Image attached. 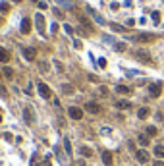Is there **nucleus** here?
<instances>
[{
    "mask_svg": "<svg viewBox=\"0 0 164 166\" xmlns=\"http://www.w3.org/2000/svg\"><path fill=\"white\" fill-rule=\"evenodd\" d=\"M154 166H164V162H162V160H157V162H154Z\"/></svg>",
    "mask_w": 164,
    "mask_h": 166,
    "instance_id": "40",
    "label": "nucleus"
},
{
    "mask_svg": "<svg viewBox=\"0 0 164 166\" xmlns=\"http://www.w3.org/2000/svg\"><path fill=\"white\" fill-rule=\"evenodd\" d=\"M0 23H2V18H0Z\"/></svg>",
    "mask_w": 164,
    "mask_h": 166,
    "instance_id": "43",
    "label": "nucleus"
},
{
    "mask_svg": "<svg viewBox=\"0 0 164 166\" xmlns=\"http://www.w3.org/2000/svg\"><path fill=\"white\" fill-rule=\"evenodd\" d=\"M101 133H102V135H108V133H112V129H110V128H102Z\"/></svg>",
    "mask_w": 164,
    "mask_h": 166,
    "instance_id": "34",
    "label": "nucleus"
},
{
    "mask_svg": "<svg viewBox=\"0 0 164 166\" xmlns=\"http://www.w3.org/2000/svg\"><path fill=\"white\" fill-rule=\"evenodd\" d=\"M99 66H101V68H106V60H104V58H99Z\"/></svg>",
    "mask_w": 164,
    "mask_h": 166,
    "instance_id": "32",
    "label": "nucleus"
},
{
    "mask_svg": "<svg viewBox=\"0 0 164 166\" xmlns=\"http://www.w3.org/2000/svg\"><path fill=\"white\" fill-rule=\"evenodd\" d=\"M12 2H21V0H12Z\"/></svg>",
    "mask_w": 164,
    "mask_h": 166,
    "instance_id": "41",
    "label": "nucleus"
},
{
    "mask_svg": "<svg viewBox=\"0 0 164 166\" xmlns=\"http://www.w3.org/2000/svg\"><path fill=\"white\" fill-rule=\"evenodd\" d=\"M116 93H122V95H127V93H129V87H126V85H118V87H116Z\"/></svg>",
    "mask_w": 164,
    "mask_h": 166,
    "instance_id": "20",
    "label": "nucleus"
},
{
    "mask_svg": "<svg viewBox=\"0 0 164 166\" xmlns=\"http://www.w3.org/2000/svg\"><path fill=\"white\" fill-rule=\"evenodd\" d=\"M31 2H39V0H31Z\"/></svg>",
    "mask_w": 164,
    "mask_h": 166,
    "instance_id": "42",
    "label": "nucleus"
},
{
    "mask_svg": "<svg viewBox=\"0 0 164 166\" xmlns=\"http://www.w3.org/2000/svg\"><path fill=\"white\" fill-rule=\"evenodd\" d=\"M154 156H157V160L164 159V147L162 145H157V147H154Z\"/></svg>",
    "mask_w": 164,
    "mask_h": 166,
    "instance_id": "14",
    "label": "nucleus"
},
{
    "mask_svg": "<svg viewBox=\"0 0 164 166\" xmlns=\"http://www.w3.org/2000/svg\"><path fill=\"white\" fill-rule=\"evenodd\" d=\"M19 29H21V33H23V35H27V33L31 31V21H29L27 18H23V19H21V25H19Z\"/></svg>",
    "mask_w": 164,
    "mask_h": 166,
    "instance_id": "11",
    "label": "nucleus"
},
{
    "mask_svg": "<svg viewBox=\"0 0 164 166\" xmlns=\"http://www.w3.org/2000/svg\"><path fill=\"white\" fill-rule=\"evenodd\" d=\"M99 93H101V95H108V89L106 87H99Z\"/></svg>",
    "mask_w": 164,
    "mask_h": 166,
    "instance_id": "33",
    "label": "nucleus"
},
{
    "mask_svg": "<svg viewBox=\"0 0 164 166\" xmlns=\"http://www.w3.org/2000/svg\"><path fill=\"white\" fill-rule=\"evenodd\" d=\"M151 18H152V21H154V23H158V21H160V12H152Z\"/></svg>",
    "mask_w": 164,
    "mask_h": 166,
    "instance_id": "28",
    "label": "nucleus"
},
{
    "mask_svg": "<svg viewBox=\"0 0 164 166\" xmlns=\"http://www.w3.org/2000/svg\"><path fill=\"white\" fill-rule=\"evenodd\" d=\"M81 154L85 159H89V156H93V149L91 147H81Z\"/></svg>",
    "mask_w": 164,
    "mask_h": 166,
    "instance_id": "19",
    "label": "nucleus"
},
{
    "mask_svg": "<svg viewBox=\"0 0 164 166\" xmlns=\"http://www.w3.org/2000/svg\"><path fill=\"white\" fill-rule=\"evenodd\" d=\"M149 93H151V97H160V93H162V83L160 81L151 83V85H149Z\"/></svg>",
    "mask_w": 164,
    "mask_h": 166,
    "instance_id": "5",
    "label": "nucleus"
},
{
    "mask_svg": "<svg viewBox=\"0 0 164 166\" xmlns=\"http://www.w3.org/2000/svg\"><path fill=\"white\" fill-rule=\"evenodd\" d=\"M68 114L71 120H81L83 118V110L81 108H77V106H69L68 108Z\"/></svg>",
    "mask_w": 164,
    "mask_h": 166,
    "instance_id": "4",
    "label": "nucleus"
},
{
    "mask_svg": "<svg viewBox=\"0 0 164 166\" xmlns=\"http://www.w3.org/2000/svg\"><path fill=\"white\" fill-rule=\"evenodd\" d=\"M133 41H135V43H151V41H154V35L141 33V35H135V37H133Z\"/></svg>",
    "mask_w": 164,
    "mask_h": 166,
    "instance_id": "6",
    "label": "nucleus"
},
{
    "mask_svg": "<svg viewBox=\"0 0 164 166\" xmlns=\"http://www.w3.org/2000/svg\"><path fill=\"white\" fill-rule=\"evenodd\" d=\"M77 18H79V21H81V23H83V25H85V27H87V29H89V31H91V29H93V27H91V23H89V19H87V18H83V16H77Z\"/></svg>",
    "mask_w": 164,
    "mask_h": 166,
    "instance_id": "21",
    "label": "nucleus"
},
{
    "mask_svg": "<svg viewBox=\"0 0 164 166\" xmlns=\"http://www.w3.org/2000/svg\"><path fill=\"white\" fill-rule=\"evenodd\" d=\"M135 58H137V60H141L143 64H151V62H152V58H151V54H149V50H145V48H139V50L135 52Z\"/></svg>",
    "mask_w": 164,
    "mask_h": 166,
    "instance_id": "1",
    "label": "nucleus"
},
{
    "mask_svg": "<svg viewBox=\"0 0 164 166\" xmlns=\"http://www.w3.org/2000/svg\"><path fill=\"white\" fill-rule=\"evenodd\" d=\"M4 73H6L8 77H12V70H10V68H4Z\"/></svg>",
    "mask_w": 164,
    "mask_h": 166,
    "instance_id": "36",
    "label": "nucleus"
},
{
    "mask_svg": "<svg viewBox=\"0 0 164 166\" xmlns=\"http://www.w3.org/2000/svg\"><path fill=\"white\" fill-rule=\"evenodd\" d=\"M39 8H41V10H46L48 6H46V2H39Z\"/></svg>",
    "mask_w": 164,
    "mask_h": 166,
    "instance_id": "35",
    "label": "nucleus"
},
{
    "mask_svg": "<svg viewBox=\"0 0 164 166\" xmlns=\"http://www.w3.org/2000/svg\"><path fill=\"white\" fill-rule=\"evenodd\" d=\"M135 159H137V162H141V164H147V162H149V153H147L145 149H141V151L135 153Z\"/></svg>",
    "mask_w": 164,
    "mask_h": 166,
    "instance_id": "8",
    "label": "nucleus"
},
{
    "mask_svg": "<svg viewBox=\"0 0 164 166\" xmlns=\"http://www.w3.org/2000/svg\"><path fill=\"white\" fill-rule=\"evenodd\" d=\"M64 149H66L68 154H71V143H69V139H64Z\"/></svg>",
    "mask_w": 164,
    "mask_h": 166,
    "instance_id": "25",
    "label": "nucleus"
},
{
    "mask_svg": "<svg viewBox=\"0 0 164 166\" xmlns=\"http://www.w3.org/2000/svg\"><path fill=\"white\" fill-rule=\"evenodd\" d=\"M29 166H39V156H37V154H33V156H31V162H29Z\"/></svg>",
    "mask_w": 164,
    "mask_h": 166,
    "instance_id": "29",
    "label": "nucleus"
},
{
    "mask_svg": "<svg viewBox=\"0 0 164 166\" xmlns=\"http://www.w3.org/2000/svg\"><path fill=\"white\" fill-rule=\"evenodd\" d=\"M101 159H102V162H104V164H106V166H112V154L108 153V151H102Z\"/></svg>",
    "mask_w": 164,
    "mask_h": 166,
    "instance_id": "13",
    "label": "nucleus"
},
{
    "mask_svg": "<svg viewBox=\"0 0 164 166\" xmlns=\"http://www.w3.org/2000/svg\"><path fill=\"white\" fill-rule=\"evenodd\" d=\"M62 91H64V93H66V95H71V93H73V87L66 83V85H62Z\"/></svg>",
    "mask_w": 164,
    "mask_h": 166,
    "instance_id": "23",
    "label": "nucleus"
},
{
    "mask_svg": "<svg viewBox=\"0 0 164 166\" xmlns=\"http://www.w3.org/2000/svg\"><path fill=\"white\" fill-rule=\"evenodd\" d=\"M35 23H37L39 33H41V35L44 37V31H46V19H44L43 14H37V16H35Z\"/></svg>",
    "mask_w": 164,
    "mask_h": 166,
    "instance_id": "2",
    "label": "nucleus"
},
{
    "mask_svg": "<svg viewBox=\"0 0 164 166\" xmlns=\"http://www.w3.org/2000/svg\"><path fill=\"white\" fill-rule=\"evenodd\" d=\"M64 31L68 33V35H73V27H71V25H68V23H66V25H64Z\"/></svg>",
    "mask_w": 164,
    "mask_h": 166,
    "instance_id": "30",
    "label": "nucleus"
},
{
    "mask_svg": "<svg viewBox=\"0 0 164 166\" xmlns=\"http://www.w3.org/2000/svg\"><path fill=\"white\" fill-rule=\"evenodd\" d=\"M6 95H8L6 87H4V85H0V97H6Z\"/></svg>",
    "mask_w": 164,
    "mask_h": 166,
    "instance_id": "31",
    "label": "nucleus"
},
{
    "mask_svg": "<svg viewBox=\"0 0 164 166\" xmlns=\"http://www.w3.org/2000/svg\"><path fill=\"white\" fill-rule=\"evenodd\" d=\"M23 118L27 120V124H35V114H33L31 106H25V108H23Z\"/></svg>",
    "mask_w": 164,
    "mask_h": 166,
    "instance_id": "10",
    "label": "nucleus"
},
{
    "mask_svg": "<svg viewBox=\"0 0 164 166\" xmlns=\"http://www.w3.org/2000/svg\"><path fill=\"white\" fill-rule=\"evenodd\" d=\"M0 12H2V14L10 12V4H8V2H0Z\"/></svg>",
    "mask_w": 164,
    "mask_h": 166,
    "instance_id": "22",
    "label": "nucleus"
},
{
    "mask_svg": "<svg viewBox=\"0 0 164 166\" xmlns=\"http://www.w3.org/2000/svg\"><path fill=\"white\" fill-rule=\"evenodd\" d=\"M23 58H25V60H29V62H33V60L37 58V50H35L33 46H27V48H23Z\"/></svg>",
    "mask_w": 164,
    "mask_h": 166,
    "instance_id": "7",
    "label": "nucleus"
},
{
    "mask_svg": "<svg viewBox=\"0 0 164 166\" xmlns=\"http://www.w3.org/2000/svg\"><path fill=\"white\" fill-rule=\"evenodd\" d=\"M116 106H118V108L127 110V108H131V102H127V101H118V102H116Z\"/></svg>",
    "mask_w": 164,
    "mask_h": 166,
    "instance_id": "18",
    "label": "nucleus"
},
{
    "mask_svg": "<svg viewBox=\"0 0 164 166\" xmlns=\"http://www.w3.org/2000/svg\"><path fill=\"white\" fill-rule=\"evenodd\" d=\"M4 139H6V141H12V133H4Z\"/></svg>",
    "mask_w": 164,
    "mask_h": 166,
    "instance_id": "38",
    "label": "nucleus"
},
{
    "mask_svg": "<svg viewBox=\"0 0 164 166\" xmlns=\"http://www.w3.org/2000/svg\"><path fill=\"white\" fill-rule=\"evenodd\" d=\"M137 141L141 143V145H143V147H147V145H149V141H151V139H149V135H147V133H141V135L137 137Z\"/></svg>",
    "mask_w": 164,
    "mask_h": 166,
    "instance_id": "16",
    "label": "nucleus"
},
{
    "mask_svg": "<svg viewBox=\"0 0 164 166\" xmlns=\"http://www.w3.org/2000/svg\"><path fill=\"white\" fill-rule=\"evenodd\" d=\"M85 110H87V112H91V114H99V112H101V104H99V102H87V104H85Z\"/></svg>",
    "mask_w": 164,
    "mask_h": 166,
    "instance_id": "9",
    "label": "nucleus"
},
{
    "mask_svg": "<svg viewBox=\"0 0 164 166\" xmlns=\"http://www.w3.org/2000/svg\"><path fill=\"white\" fill-rule=\"evenodd\" d=\"M147 116H149V108H139L137 110V118L139 120H145Z\"/></svg>",
    "mask_w": 164,
    "mask_h": 166,
    "instance_id": "17",
    "label": "nucleus"
},
{
    "mask_svg": "<svg viewBox=\"0 0 164 166\" xmlns=\"http://www.w3.org/2000/svg\"><path fill=\"white\" fill-rule=\"evenodd\" d=\"M50 31H52V33H56V31H58V23H52V27H50Z\"/></svg>",
    "mask_w": 164,
    "mask_h": 166,
    "instance_id": "37",
    "label": "nucleus"
},
{
    "mask_svg": "<svg viewBox=\"0 0 164 166\" xmlns=\"http://www.w3.org/2000/svg\"><path fill=\"white\" fill-rule=\"evenodd\" d=\"M37 91L41 93V97H43V99H50V95H52L50 87H48L46 83H43V81H39V83H37Z\"/></svg>",
    "mask_w": 164,
    "mask_h": 166,
    "instance_id": "3",
    "label": "nucleus"
},
{
    "mask_svg": "<svg viewBox=\"0 0 164 166\" xmlns=\"http://www.w3.org/2000/svg\"><path fill=\"white\" fill-rule=\"evenodd\" d=\"M110 29H114V31H118V33H124V27L118 25V23H110Z\"/></svg>",
    "mask_w": 164,
    "mask_h": 166,
    "instance_id": "27",
    "label": "nucleus"
},
{
    "mask_svg": "<svg viewBox=\"0 0 164 166\" xmlns=\"http://www.w3.org/2000/svg\"><path fill=\"white\" fill-rule=\"evenodd\" d=\"M87 12L91 14V16H93V19H95L97 23H101V25H104V23H106V21H104V18H102V16H99V14H97L95 10H93V8H87Z\"/></svg>",
    "mask_w": 164,
    "mask_h": 166,
    "instance_id": "12",
    "label": "nucleus"
},
{
    "mask_svg": "<svg viewBox=\"0 0 164 166\" xmlns=\"http://www.w3.org/2000/svg\"><path fill=\"white\" fill-rule=\"evenodd\" d=\"M8 60H10V52L4 46H0V62H8Z\"/></svg>",
    "mask_w": 164,
    "mask_h": 166,
    "instance_id": "15",
    "label": "nucleus"
},
{
    "mask_svg": "<svg viewBox=\"0 0 164 166\" xmlns=\"http://www.w3.org/2000/svg\"><path fill=\"white\" fill-rule=\"evenodd\" d=\"M44 166H50V156H46V159H44Z\"/></svg>",
    "mask_w": 164,
    "mask_h": 166,
    "instance_id": "39",
    "label": "nucleus"
},
{
    "mask_svg": "<svg viewBox=\"0 0 164 166\" xmlns=\"http://www.w3.org/2000/svg\"><path fill=\"white\" fill-rule=\"evenodd\" d=\"M114 48H116L118 52H124V50H126V43H116V45H114Z\"/></svg>",
    "mask_w": 164,
    "mask_h": 166,
    "instance_id": "26",
    "label": "nucleus"
},
{
    "mask_svg": "<svg viewBox=\"0 0 164 166\" xmlns=\"http://www.w3.org/2000/svg\"><path fill=\"white\" fill-rule=\"evenodd\" d=\"M147 135H149V137H154V135H157V128H154V126H149V128H147Z\"/></svg>",
    "mask_w": 164,
    "mask_h": 166,
    "instance_id": "24",
    "label": "nucleus"
}]
</instances>
